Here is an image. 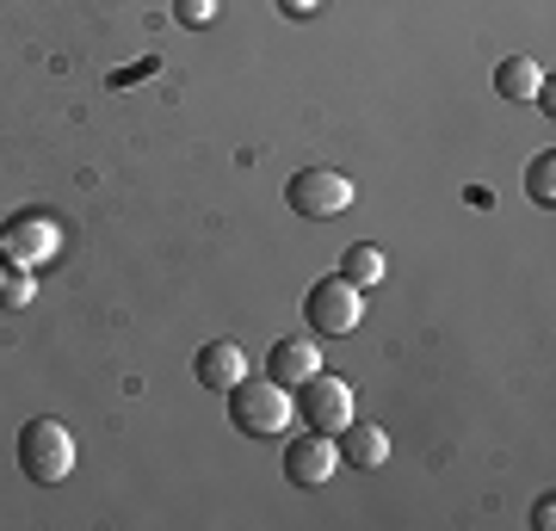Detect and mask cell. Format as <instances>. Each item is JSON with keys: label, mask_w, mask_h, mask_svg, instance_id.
<instances>
[{"label": "cell", "mask_w": 556, "mask_h": 531, "mask_svg": "<svg viewBox=\"0 0 556 531\" xmlns=\"http://www.w3.org/2000/svg\"><path fill=\"white\" fill-rule=\"evenodd\" d=\"M291 414H298V395L273 383V377H241L229 390V420L236 433H254V439H278L291 433Z\"/></svg>", "instance_id": "obj_1"}, {"label": "cell", "mask_w": 556, "mask_h": 531, "mask_svg": "<svg viewBox=\"0 0 556 531\" xmlns=\"http://www.w3.org/2000/svg\"><path fill=\"white\" fill-rule=\"evenodd\" d=\"M20 470H25V482H38V489L68 482V470H75V433H68L62 420H50V414L25 420L20 427Z\"/></svg>", "instance_id": "obj_2"}, {"label": "cell", "mask_w": 556, "mask_h": 531, "mask_svg": "<svg viewBox=\"0 0 556 531\" xmlns=\"http://www.w3.org/2000/svg\"><path fill=\"white\" fill-rule=\"evenodd\" d=\"M303 315H309V328H316L321 340H346L365 321V296H358V285H346V278H321V285H309V296H303Z\"/></svg>", "instance_id": "obj_3"}, {"label": "cell", "mask_w": 556, "mask_h": 531, "mask_svg": "<svg viewBox=\"0 0 556 531\" xmlns=\"http://www.w3.org/2000/svg\"><path fill=\"white\" fill-rule=\"evenodd\" d=\"M353 179L334 174V167H303V174H291V186H285V204L298 211V217H340L346 204H353Z\"/></svg>", "instance_id": "obj_4"}, {"label": "cell", "mask_w": 556, "mask_h": 531, "mask_svg": "<svg viewBox=\"0 0 556 531\" xmlns=\"http://www.w3.org/2000/svg\"><path fill=\"white\" fill-rule=\"evenodd\" d=\"M56 248H62V229H56V217H43V211H25V217H13V223H0V260L7 266H43V260H56Z\"/></svg>", "instance_id": "obj_5"}, {"label": "cell", "mask_w": 556, "mask_h": 531, "mask_svg": "<svg viewBox=\"0 0 556 531\" xmlns=\"http://www.w3.org/2000/svg\"><path fill=\"white\" fill-rule=\"evenodd\" d=\"M298 408H303V420L316 427V433H328L334 439L346 420H353V383L346 377H328V371H316L309 383H298Z\"/></svg>", "instance_id": "obj_6"}, {"label": "cell", "mask_w": 556, "mask_h": 531, "mask_svg": "<svg viewBox=\"0 0 556 531\" xmlns=\"http://www.w3.org/2000/svg\"><path fill=\"white\" fill-rule=\"evenodd\" d=\"M334 470H340V445L328 433H316V427L285 445V476H291L298 489H321Z\"/></svg>", "instance_id": "obj_7"}, {"label": "cell", "mask_w": 556, "mask_h": 531, "mask_svg": "<svg viewBox=\"0 0 556 531\" xmlns=\"http://www.w3.org/2000/svg\"><path fill=\"white\" fill-rule=\"evenodd\" d=\"M192 371H199V383L204 390H217V395H229L248 377V358H241V346L236 340H211V346H199V358H192Z\"/></svg>", "instance_id": "obj_8"}, {"label": "cell", "mask_w": 556, "mask_h": 531, "mask_svg": "<svg viewBox=\"0 0 556 531\" xmlns=\"http://www.w3.org/2000/svg\"><path fill=\"white\" fill-rule=\"evenodd\" d=\"M321 371V346H309V340H278L273 353H266V377L273 383H285V390H298V383H309V377Z\"/></svg>", "instance_id": "obj_9"}, {"label": "cell", "mask_w": 556, "mask_h": 531, "mask_svg": "<svg viewBox=\"0 0 556 531\" xmlns=\"http://www.w3.org/2000/svg\"><path fill=\"white\" fill-rule=\"evenodd\" d=\"M334 439H340V457H346L353 470H383V464H390V433L371 427V420H346Z\"/></svg>", "instance_id": "obj_10"}, {"label": "cell", "mask_w": 556, "mask_h": 531, "mask_svg": "<svg viewBox=\"0 0 556 531\" xmlns=\"http://www.w3.org/2000/svg\"><path fill=\"white\" fill-rule=\"evenodd\" d=\"M538 87H544V68H538L532 56H507V62L495 68V93H501V99H519V105H532Z\"/></svg>", "instance_id": "obj_11"}, {"label": "cell", "mask_w": 556, "mask_h": 531, "mask_svg": "<svg viewBox=\"0 0 556 531\" xmlns=\"http://www.w3.org/2000/svg\"><path fill=\"white\" fill-rule=\"evenodd\" d=\"M340 278H346V285H358V291H371V285L383 278V248H378V241H353V248H346V260H340Z\"/></svg>", "instance_id": "obj_12"}, {"label": "cell", "mask_w": 556, "mask_h": 531, "mask_svg": "<svg viewBox=\"0 0 556 531\" xmlns=\"http://www.w3.org/2000/svg\"><path fill=\"white\" fill-rule=\"evenodd\" d=\"M526 192H532L538 211H551V204H556V161L551 155H538L532 167H526Z\"/></svg>", "instance_id": "obj_13"}, {"label": "cell", "mask_w": 556, "mask_h": 531, "mask_svg": "<svg viewBox=\"0 0 556 531\" xmlns=\"http://www.w3.org/2000/svg\"><path fill=\"white\" fill-rule=\"evenodd\" d=\"M0 303H7V309H25V303H31V273H25V266H7V260H0Z\"/></svg>", "instance_id": "obj_14"}, {"label": "cell", "mask_w": 556, "mask_h": 531, "mask_svg": "<svg viewBox=\"0 0 556 531\" xmlns=\"http://www.w3.org/2000/svg\"><path fill=\"white\" fill-rule=\"evenodd\" d=\"M174 20L179 25H211V20H217V0H179Z\"/></svg>", "instance_id": "obj_15"}, {"label": "cell", "mask_w": 556, "mask_h": 531, "mask_svg": "<svg viewBox=\"0 0 556 531\" xmlns=\"http://www.w3.org/2000/svg\"><path fill=\"white\" fill-rule=\"evenodd\" d=\"M155 68H161V56H155V50H149V56H142V62H130V68H118V75H112V87H130V80L155 75Z\"/></svg>", "instance_id": "obj_16"}, {"label": "cell", "mask_w": 556, "mask_h": 531, "mask_svg": "<svg viewBox=\"0 0 556 531\" xmlns=\"http://www.w3.org/2000/svg\"><path fill=\"white\" fill-rule=\"evenodd\" d=\"M278 7H285L291 20H316V13H321V0H278Z\"/></svg>", "instance_id": "obj_17"}, {"label": "cell", "mask_w": 556, "mask_h": 531, "mask_svg": "<svg viewBox=\"0 0 556 531\" xmlns=\"http://www.w3.org/2000/svg\"><path fill=\"white\" fill-rule=\"evenodd\" d=\"M551 519H556V507H551V501H538V507H532V526L551 531Z\"/></svg>", "instance_id": "obj_18"}]
</instances>
